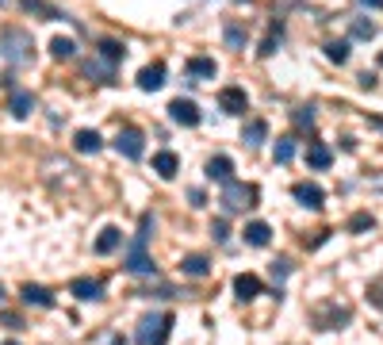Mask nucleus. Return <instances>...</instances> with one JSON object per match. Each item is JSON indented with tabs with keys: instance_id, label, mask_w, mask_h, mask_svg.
I'll return each instance as SVG.
<instances>
[{
	"instance_id": "f257e3e1",
	"label": "nucleus",
	"mask_w": 383,
	"mask_h": 345,
	"mask_svg": "<svg viewBox=\"0 0 383 345\" xmlns=\"http://www.w3.org/2000/svg\"><path fill=\"white\" fill-rule=\"evenodd\" d=\"M149 234H154V215H142V222H138V234H135V242H130V249H127V257H123L127 273H135V276H154L157 265H154V257L146 254Z\"/></svg>"
},
{
	"instance_id": "f03ea898",
	"label": "nucleus",
	"mask_w": 383,
	"mask_h": 345,
	"mask_svg": "<svg viewBox=\"0 0 383 345\" xmlns=\"http://www.w3.org/2000/svg\"><path fill=\"white\" fill-rule=\"evenodd\" d=\"M0 58L8 65H31L35 62V39L23 27H4L0 31Z\"/></svg>"
},
{
	"instance_id": "7ed1b4c3",
	"label": "nucleus",
	"mask_w": 383,
	"mask_h": 345,
	"mask_svg": "<svg viewBox=\"0 0 383 345\" xmlns=\"http://www.w3.org/2000/svg\"><path fill=\"white\" fill-rule=\"evenodd\" d=\"M169 330H173V315L169 311H154V315H146V319L138 322L135 341L138 345H165L169 341Z\"/></svg>"
},
{
	"instance_id": "20e7f679",
	"label": "nucleus",
	"mask_w": 383,
	"mask_h": 345,
	"mask_svg": "<svg viewBox=\"0 0 383 345\" xmlns=\"http://www.w3.org/2000/svg\"><path fill=\"white\" fill-rule=\"evenodd\" d=\"M219 203H222V211H227V215L246 211V208H257V188H253V184H241V181H230V184H222Z\"/></svg>"
},
{
	"instance_id": "39448f33",
	"label": "nucleus",
	"mask_w": 383,
	"mask_h": 345,
	"mask_svg": "<svg viewBox=\"0 0 383 345\" xmlns=\"http://www.w3.org/2000/svg\"><path fill=\"white\" fill-rule=\"evenodd\" d=\"M311 319H314V330H341L353 319V311L349 307H338V303H322V307H314Z\"/></svg>"
},
{
	"instance_id": "423d86ee",
	"label": "nucleus",
	"mask_w": 383,
	"mask_h": 345,
	"mask_svg": "<svg viewBox=\"0 0 383 345\" xmlns=\"http://www.w3.org/2000/svg\"><path fill=\"white\" fill-rule=\"evenodd\" d=\"M115 150L123 154V157H130V162H138V157L146 154V138H142V130L138 127H123L115 135Z\"/></svg>"
},
{
	"instance_id": "0eeeda50",
	"label": "nucleus",
	"mask_w": 383,
	"mask_h": 345,
	"mask_svg": "<svg viewBox=\"0 0 383 345\" xmlns=\"http://www.w3.org/2000/svg\"><path fill=\"white\" fill-rule=\"evenodd\" d=\"M219 108L227 111V115H246V111H249V96H246V89H238V85L219 89Z\"/></svg>"
},
{
	"instance_id": "6e6552de",
	"label": "nucleus",
	"mask_w": 383,
	"mask_h": 345,
	"mask_svg": "<svg viewBox=\"0 0 383 345\" xmlns=\"http://www.w3.org/2000/svg\"><path fill=\"white\" fill-rule=\"evenodd\" d=\"M169 119H173L176 127H195L203 115H200V108H195L192 100L181 96V100H173V104H169Z\"/></svg>"
},
{
	"instance_id": "1a4fd4ad",
	"label": "nucleus",
	"mask_w": 383,
	"mask_h": 345,
	"mask_svg": "<svg viewBox=\"0 0 383 345\" xmlns=\"http://www.w3.org/2000/svg\"><path fill=\"white\" fill-rule=\"evenodd\" d=\"M292 196L303 203V208H311V211H322V203H326V192L319 188V184H311V181H299L292 188Z\"/></svg>"
},
{
	"instance_id": "9d476101",
	"label": "nucleus",
	"mask_w": 383,
	"mask_h": 345,
	"mask_svg": "<svg viewBox=\"0 0 383 345\" xmlns=\"http://www.w3.org/2000/svg\"><path fill=\"white\" fill-rule=\"evenodd\" d=\"M261 292H265V284H261V276H253V273H238V276H234V295H238L241 303L257 300Z\"/></svg>"
},
{
	"instance_id": "9b49d317",
	"label": "nucleus",
	"mask_w": 383,
	"mask_h": 345,
	"mask_svg": "<svg viewBox=\"0 0 383 345\" xmlns=\"http://www.w3.org/2000/svg\"><path fill=\"white\" fill-rule=\"evenodd\" d=\"M165 85V62H149L146 69H138V89L142 92H157Z\"/></svg>"
},
{
	"instance_id": "f8f14e48",
	"label": "nucleus",
	"mask_w": 383,
	"mask_h": 345,
	"mask_svg": "<svg viewBox=\"0 0 383 345\" xmlns=\"http://www.w3.org/2000/svg\"><path fill=\"white\" fill-rule=\"evenodd\" d=\"M69 295H77L81 303L100 300V295H104V284H100V281H92V276H77V281L69 284Z\"/></svg>"
},
{
	"instance_id": "ddd939ff",
	"label": "nucleus",
	"mask_w": 383,
	"mask_h": 345,
	"mask_svg": "<svg viewBox=\"0 0 383 345\" xmlns=\"http://www.w3.org/2000/svg\"><path fill=\"white\" fill-rule=\"evenodd\" d=\"M207 176H211V181H219V184H230V181H234V162H230L227 154H215L207 162Z\"/></svg>"
},
{
	"instance_id": "4468645a",
	"label": "nucleus",
	"mask_w": 383,
	"mask_h": 345,
	"mask_svg": "<svg viewBox=\"0 0 383 345\" xmlns=\"http://www.w3.org/2000/svg\"><path fill=\"white\" fill-rule=\"evenodd\" d=\"M241 238H246V246H268L273 242V227L268 222H261V219H253V222H246V230H241Z\"/></svg>"
},
{
	"instance_id": "2eb2a0df",
	"label": "nucleus",
	"mask_w": 383,
	"mask_h": 345,
	"mask_svg": "<svg viewBox=\"0 0 383 345\" xmlns=\"http://www.w3.org/2000/svg\"><path fill=\"white\" fill-rule=\"evenodd\" d=\"M73 150H77V154H100V150H104V138H100L96 135V130H77V135H73Z\"/></svg>"
},
{
	"instance_id": "dca6fc26",
	"label": "nucleus",
	"mask_w": 383,
	"mask_h": 345,
	"mask_svg": "<svg viewBox=\"0 0 383 345\" xmlns=\"http://www.w3.org/2000/svg\"><path fill=\"white\" fill-rule=\"evenodd\" d=\"M176 169H181V157H176L173 150H161V154H154V173L161 176V181H173Z\"/></svg>"
},
{
	"instance_id": "f3484780",
	"label": "nucleus",
	"mask_w": 383,
	"mask_h": 345,
	"mask_svg": "<svg viewBox=\"0 0 383 345\" xmlns=\"http://www.w3.org/2000/svg\"><path fill=\"white\" fill-rule=\"evenodd\" d=\"M307 165H311V169H330V165H333V154H330V146H326V142H311V146H307Z\"/></svg>"
},
{
	"instance_id": "a211bd4d",
	"label": "nucleus",
	"mask_w": 383,
	"mask_h": 345,
	"mask_svg": "<svg viewBox=\"0 0 383 345\" xmlns=\"http://www.w3.org/2000/svg\"><path fill=\"white\" fill-rule=\"evenodd\" d=\"M119 246H123V230H119V227H104V230H100V238H96V254L100 257L115 254Z\"/></svg>"
},
{
	"instance_id": "6ab92c4d",
	"label": "nucleus",
	"mask_w": 383,
	"mask_h": 345,
	"mask_svg": "<svg viewBox=\"0 0 383 345\" xmlns=\"http://www.w3.org/2000/svg\"><path fill=\"white\" fill-rule=\"evenodd\" d=\"M215 73H219V65H215V58H188V77L195 81H215Z\"/></svg>"
},
{
	"instance_id": "aec40b11",
	"label": "nucleus",
	"mask_w": 383,
	"mask_h": 345,
	"mask_svg": "<svg viewBox=\"0 0 383 345\" xmlns=\"http://www.w3.org/2000/svg\"><path fill=\"white\" fill-rule=\"evenodd\" d=\"M23 303H31V307H54V295L46 292L42 284H23Z\"/></svg>"
},
{
	"instance_id": "412c9836",
	"label": "nucleus",
	"mask_w": 383,
	"mask_h": 345,
	"mask_svg": "<svg viewBox=\"0 0 383 345\" xmlns=\"http://www.w3.org/2000/svg\"><path fill=\"white\" fill-rule=\"evenodd\" d=\"M265 138H268V123H265V119H249L246 130H241V142H246V146H261Z\"/></svg>"
},
{
	"instance_id": "4be33fe9",
	"label": "nucleus",
	"mask_w": 383,
	"mask_h": 345,
	"mask_svg": "<svg viewBox=\"0 0 383 345\" xmlns=\"http://www.w3.org/2000/svg\"><path fill=\"white\" fill-rule=\"evenodd\" d=\"M8 111H12L16 119H27L35 111V96L31 92H12V100H8Z\"/></svg>"
},
{
	"instance_id": "5701e85b",
	"label": "nucleus",
	"mask_w": 383,
	"mask_h": 345,
	"mask_svg": "<svg viewBox=\"0 0 383 345\" xmlns=\"http://www.w3.org/2000/svg\"><path fill=\"white\" fill-rule=\"evenodd\" d=\"M207 268H211V261L203 257V254H188L181 261V273L184 276H207Z\"/></svg>"
},
{
	"instance_id": "b1692460",
	"label": "nucleus",
	"mask_w": 383,
	"mask_h": 345,
	"mask_svg": "<svg viewBox=\"0 0 383 345\" xmlns=\"http://www.w3.org/2000/svg\"><path fill=\"white\" fill-rule=\"evenodd\" d=\"M50 54H54L58 62H73V58H77V43H73V39H62V35H58V39H50Z\"/></svg>"
},
{
	"instance_id": "393cba45",
	"label": "nucleus",
	"mask_w": 383,
	"mask_h": 345,
	"mask_svg": "<svg viewBox=\"0 0 383 345\" xmlns=\"http://www.w3.org/2000/svg\"><path fill=\"white\" fill-rule=\"evenodd\" d=\"M123 43H119V39H100V58H104L108 65H119V62H123Z\"/></svg>"
},
{
	"instance_id": "a878e982",
	"label": "nucleus",
	"mask_w": 383,
	"mask_h": 345,
	"mask_svg": "<svg viewBox=\"0 0 383 345\" xmlns=\"http://www.w3.org/2000/svg\"><path fill=\"white\" fill-rule=\"evenodd\" d=\"M280 39H284V27H280V23H273V27H268V35H265V43H261V58H268V54H276V46H280Z\"/></svg>"
},
{
	"instance_id": "bb28decb",
	"label": "nucleus",
	"mask_w": 383,
	"mask_h": 345,
	"mask_svg": "<svg viewBox=\"0 0 383 345\" xmlns=\"http://www.w3.org/2000/svg\"><path fill=\"white\" fill-rule=\"evenodd\" d=\"M273 157H276V165H287L295 157V138H280L276 142V150H273Z\"/></svg>"
},
{
	"instance_id": "cd10ccee",
	"label": "nucleus",
	"mask_w": 383,
	"mask_h": 345,
	"mask_svg": "<svg viewBox=\"0 0 383 345\" xmlns=\"http://www.w3.org/2000/svg\"><path fill=\"white\" fill-rule=\"evenodd\" d=\"M23 8L35 12V16H42V20H58V8H50L46 0H23Z\"/></svg>"
},
{
	"instance_id": "c85d7f7f",
	"label": "nucleus",
	"mask_w": 383,
	"mask_h": 345,
	"mask_svg": "<svg viewBox=\"0 0 383 345\" xmlns=\"http://www.w3.org/2000/svg\"><path fill=\"white\" fill-rule=\"evenodd\" d=\"M326 58L345 65V62H349V43H326Z\"/></svg>"
},
{
	"instance_id": "c756f323",
	"label": "nucleus",
	"mask_w": 383,
	"mask_h": 345,
	"mask_svg": "<svg viewBox=\"0 0 383 345\" xmlns=\"http://www.w3.org/2000/svg\"><path fill=\"white\" fill-rule=\"evenodd\" d=\"M353 39H376V23L372 20H353Z\"/></svg>"
},
{
	"instance_id": "7c9ffc66",
	"label": "nucleus",
	"mask_w": 383,
	"mask_h": 345,
	"mask_svg": "<svg viewBox=\"0 0 383 345\" xmlns=\"http://www.w3.org/2000/svg\"><path fill=\"white\" fill-rule=\"evenodd\" d=\"M368 303L376 307V311H383V276H376V281L368 284Z\"/></svg>"
},
{
	"instance_id": "2f4dec72",
	"label": "nucleus",
	"mask_w": 383,
	"mask_h": 345,
	"mask_svg": "<svg viewBox=\"0 0 383 345\" xmlns=\"http://www.w3.org/2000/svg\"><path fill=\"white\" fill-rule=\"evenodd\" d=\"M372 227H376V219H372L368 211H360V215L349 219V230H353V234H360V230H372Z\"/></svg>"
},
{
	"instance_id": "473e14b6",
	"label": "nucleus",
	"mask_w": 383,
	"mask_h": 345,
	"mask_svg": "<svg viewBox=\"0 0 383 345\" xmlns=\"http://www.w3.org/2000/svg\"><path fill=\"white\" fill-rule=\"evenodd\" d=\"M227 46H234V50H241V46H246V31H241L238 23L227 27Z\"/></svg>"
},
{
	"instance_id": "72a5a7b5",
	"label": "nucleus",
	"mask_w": 383,
	"mask_h": 345,
	"mask_svg": "<svg viewBox=\"0 0 383 345\" xmlns=\"http://www.w3.org/2000/svg\"><path fill=\"white\" fill-rule=\"evenodd\" d=\"M287 276H292V261H287V257H276V261H273V281H287Z\"/></svg>"
},
{
	"instance_id": "f704fd0d",
	"label": "nucleus",
	"mask_w": 383,
	"mask_h": 345,
	"mask_svg": "<svg viewBox=\"0 0 383 345\" xmlns=\"http://www.w3.org/2000/svg\"><path fill=\"white\" fill-rule=\"evenodd\" d=\"M295 127H314V108H295Z\"/></svg>"
},
{
	"instance_id": "c9c22d12",
	"label": "nucleus",
	"mask_w": 383,
	"mask_h": 345,
	"mask_svg": "<svg viewBox=\"0 0 383 345\" xmlns=\"http://www.w3.org/2000/svg\"><path fill=\"white\" fill-rule=\"evenodd\" d=\"M211 238H215V242H227V238H230L227 219H215V222H211Z\"/></svg>"
},
{
	"instance_id": "e433bc0d",
	"label": "nucleus",
	"mask_w": 383,
	"mask_h": 345,
	"mask_svg": "<svg viewBox=\"0 0 383 345\" xmlns=\"http://www.w3.org/2000/svg\"><path fill=\"white\" fill-rule=\"evenodd\" d=\"M360 4H364V8H372V12H379V8H383V0H360Z\"/></svg>"
},
{
	"instance_id": "4c0bfd02",
	"label": "nucleus",
	"mask_w": 383,
	"mask_h": 345,
	"mask_svg": "<svg viewBox=\"0 0 383 345\" xmlns=\"http://www.w3.org/2000/svg\"><path fill=\"white\" fill-rule=\"evenodd\" d=\"M4 345H20V341H4Z\"/></svg>"
}]
</instances>
